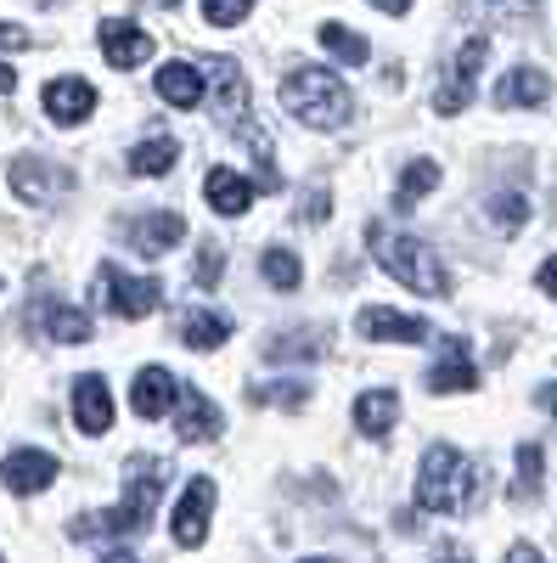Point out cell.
<instances>
[{"label": "cell", "instance_id": "6da1fadb", "mask_svg": "<svg viewBox=\"0 0 557 563\" xmlns=\"http://www.w3.org/2000/svg\"><path fill=\"white\" fill-rule=\"evenodd\" d=\"M164 479H169V462L158 456H130V474H124V501L108 507V512H85L74 525L79 541H97V536H142L158 512V496H164Z\"/></svg>", "mask_w": 557, "mask_h": 563}, {"label": "cell", "instance_id": "7a4b0ae2", "mask_svg": "<svg viewBox=\"0 0 557 563\" xmlns=\"http://www.w3.org/2000/svg\"><path fill=\"white\" fill-rule=\"evenodd\" d=\"M479 467L461 456L456 445H428L423 451V474H416V507L428 512H474L479 507Z\"/></svg>", "mask_w": 557, "mask_h": 563}, {"label": "cell", "instance_id": "3957f363", "mask_svg": "<svg viewBox=\"0 0 557 563\" xmlns=\"http://www.w3.org/2000/svg\"><path fill=\"white\" fill-rule=\"evenodd\" d=\"M371 254H378V265H383L394 282H405L411 294H423V299H445V294H450V276H445L439 254H434L428 243L405 238V231L371 225Z\"/></svg>", "mask_w": 557, "mask_h": 563}, {"label": "cell", "instance_id": "277c9868", "mask_svg": "<svg viewBox=\"0 0 557 563\" xmlns=\"http://www.w3.org/2000/svg\"><path fill=\"white\" fill-rule=\"evenodd\" d=\"M282 108L310 130H333V124L349 119L355 102H349V85L333 68H293L282 79Z\"/></svg>", "mask_w": 557, "mask_h": 563}, {"label": "cell", "instance_id": "5b68a950", "mask_svg": "<svg viewBox=\"0 0 557 563\" xmlns=\"http://www.w3.org/2000/svg\"><path fill=\"white\" fill-rule=\"evenodd\" d=\"M97 299H102L113 316H124V321H142V316H153V310L164 305V282H153V276H124L119 265H102V271H97Z\"/></svg>", "mask_w": 557, "mask_h": 563}, {"label": "cell", "instance_id": "8992f818", "mask_svg": "<svg viewBox=\"0 0 557 563\" xmlns=\"http://www.w3.org/2000/svg\"><path fill=\"white\" fill-rule=\"evenodd\" d=\"M484 57H490V40H484V34H474V40L456 52V63H450V79L434 90V108H439V113H461V108H468V97H474V85H479V68H484Z\"/></svg>", "mask_w": 557, "mask_h": 563}, {"label": "cell", "instance_id": "52a82bcc", "mask_svg": "<svg viewBox=\"0 0 557 563\" xmlns=\"http://www.w3.org/2000/svg\"><path fill=\"white\" fill-rule=\"evenodd\" d=\"M68 186H74V175L52 158H12V192L23 203H52L57 192H68Z\"/></svg>", "mask_w": 557, "mask_h": 563}, {"label": "cell", "instance_id": "ba28073f", "mask_svg": "<svg viewBox=\"0 0 557 563\" xmlns=\"http://www.w3.org/2000/svg\"><path fill=\"white\" fill-rule=\"evenodd\" d=\"M209 512H214V479H192L186 485V496H180V507H175V541L180 547H203L209 541Z\"/></svg>", "mask_w": 557, "mask_h": 563}, {"label": "cell", "instance_id": "9c48e42d", "mask_svg": "<svg viewBox=\"0 0 557 563\" xmlns=\"http://www.w3.org/2000/svg\"><path fill=\"white\" fill-rule=\"evenodd\" d=\"M479 384V372H474V350H468V339H445V350H439V361L428 366V389L434 395H461V389H474Z\"/></svg>", "mask_w": 557, "mask_h": 563}, {"label": "cell", "instance_id": "30bf717a", "mask_svg": "<svg viewBox=\"0 0 557 563\" xmlns=\"http://www.w3.org/2000/svg\"><path fill=\"white\" fill-rule=\"evenodd\" d=\"M74 429L79 434H108L113 429V395H108V384L97 378V372L74 378Z\"/></svg>", "mask_w": 557, "mask_h": 563}, {"label": "cell", "instance_id": "8fae6325", "mask_svg": "<svg viewBox=\"0 0 557 563\" xmlns=\"http://www.w3.org/2000/svg\"><path fill=\"white\" fill-rule=\"evenodd\" d=\"M360 339L371 344H428V321H416V316H400V310H360Z\"/></svg>", "mask_w": 557, "mask_h": 563}, {"label": "cell", "instance_id": "7c38bea8", "mask_svg": "<svg viewBox=\"0 0 557 563\" xmlns=\"http://www.w3.org/2000/svg\"><path fill=\"white\" fill-rule=\"evenodd\" d=\"M12 496H40L45 485H57V456L52 451H12L7 467H0Z\"/></svg>", "mask_w": 557, "mask_h": 563}, {"label": "cell", "instance_id": "4fadbf2b", "mask_svg": "<svg viewBox=\"0 0 557 563\" xmlns=\"http://www.w3.org/2000/svg\"><path fill=\"white\" fill-rule=\"evenodd\" d=\"M45 113H52L57 124H85L90 113H97V85L90 79H52L45 85Z\"/></svg>", "mask_w": 557, "mask_h": 563}, {"label": "cell", "instance_id": "5bb4252c", "mask_svg": "<svg viewBox=\"0 0 557 563\" xmlns=\"http://www.w3.org/2000/svg\"><path fill=\"white\" fill-rule=\"evenodd\" d=\"M186 238V220L175 214V209H158V214H142L130 225V249L142 254V260H158V254H169L175 243Z\"/></svg>", "mask_w": 557, "mask_h": 563}, {"label": "cell", "instance_id": "9a60e30c", "mask_svg": "<svg viewBox=\"0 0 557 563\" xmlns=\"http://www.w3.org/2000/svg\"><path fill=\"white\" fill-rule=\"evenodd\" d=\"M220 406L203 395V389H192V384H180V417H175V434L186 440V445H198V440H214L220 434Z\"/></svg>", "mask_w": 557, "mask_h": 563}, {"label": "cell", "instance_id": "2e32d148", "mask_svg": "<svg viewBox=\"0 0 557 563\" xmlns=\"http://www.w3.org/2000/svg\"><path fill=\"white\" fill-rule=\"evenodd\" d=\"M180 400V378L169 366H142V378H135V389H130V406H135V417H164L169 406Z\"/></svg>", "mask_w": 557, "mask_h": 563}, {"label": "cell", "instance_id": "e0dca14e", "mask_svg": "<svg viewBox=\"0 0 557 563\" xmlns=\"http://www.w3.org/2000/svg\"><path fill=\"white\" fill-rule=\"evenodd\" d=\"M153 52H158L153 34H142L135 23H102V57H108L113 68H142Z\"/></svg>", "mask_w": 557, "mask_h": 563}, {"label": "cell", "instance_id": "ac0fdd59", "mask_svg": "<svg viewBox=\"0 0 557 563\" xmlns=\"http://www.w3.org/2000/svg\"><path fill=\"white\" fill-rule=\"evenodd\" d=\"M158 97H164L169 108H180V113H192V108L203 102V68H192V63H164V68H158Z\"/></svg>", "mask_w": 557, "mask_h": 563}, {"label": "cell", "instance_id": "d6986e66", "mask_svg": "<svg viewBox=\"0 0 557 563\" xmlns=\"http://www.w3.org/2000/svg\"><path fill=\"white\" fill-rule=\"evenodd\" d=\"M546 97H552V79H546L541 68H530V63H519L513 74L495 85V102H501V108H541Z\"/></svg>", "mask_w": 557, "mask_h": 563}, {"label": "cell", "instance_id": "ffe728a7", "mask_svg": "<svg viewBox=\"0 0 557 563\" xmlns=\"http://www.w3.org/2000/svg\"><path fill=\"white\" fill-rule=\"evenodd\" d=\"M203 198L220 209V214H243L248 203H254V186L237 175V169H225V164H214L209 175H203Z\"/></svg>", "mask_w": 557, "mask_h": 563}, {"label": "cell", "instance_id": "44dd1931", "mask_svg": "<svg viewBox=\"0 0 557 563\" xmlns=\"http://www.w3.org/2000/svg\"><path fill=\"white\" fill-rule=\"evenodd\" d=\"M394 417H400V395H394V389H366V395L355 400V429H360L366 440H383V434L394 429Z\"/></svg>", "mask_w": 557, "mask_h": 563}, {"label": "cell", "instance_id": "7402d4cb", "mask_svg": "<svg viewBox=\"0 0 557 563\" xmlns=\"http://www.w3.org/2000/svg\"><path fill=\"white\" fill-rule=\"evenodd\" d=\"M231 339V321L225 316H214V310H192L180 321V344L186 350H220Z\"/></svg>", "mask_w": 557, "mask_h": 563}, {"label": "cell", "instance_id": "603a6c76", "mask_svg": "<svg viewBox=\"0 0 557 563\" xmlns=\"http://www.w3.org/2000/svg\"><path fill=\"white\" fill-rule=\"evenodd\" d=\"M45 333H52L57 344H90V316L74 310V305H45Z\"/></svg>", "mask_w": 557, "mask_h": 563}, {"label": "cell", "instance_id": "cb8c5ba5", "mask_svg": "<svg viewBox=\"0 0 557 563\" xmlns=\"http://www.w3.org/2000/svg\"><path fill=\"white\" fill-rule=\"evenodd\" d=\"M175 158H180V141L175 135H153V141H142V147L130 153V169L135 175H169Z\"/></svg>", "mask_w": 557, "mask_h": 563}, {"label": "cell", "instance_id": "d4e9b609", "mask_svg": "<svg viewBox=\"0 0 557 563\" xmlns=\"http://www.w3.org/2000/svg\"><path fill=\"white\" fill-rule=\"evenodd\" d=\"M259 271H265V282H270L276 294H299V282H304V265H299V254H288V249H265Z\"/></svg>", "mask_w": 557, "mask_h": 563}, {"label": "cell", "instance_id": "484cf974", "mask_svg": "<svg viewBox=\"0 0 557 563\" xmlns=\"http://www.w3.org/2000/svg\"><path fill=\"white\" fill-rule=\"evenodd\" d=\"M321 45H327L338 63H349V68H360V63L371 57V45H366L355 29H338V23H321Z\"/></svg>", "mask_w": 557, "mask_h": 563}, {"label": "cell", "instance_id": "4316f807", "mask_svg": "<svg viewBox=\"0 0 557 563\" xmlns=\"http://www.w3.org/2000/svg\"><path fill=\"white\" fill-rule=\"evenodd\" d=\"M541 496V445H519V479H513V501H535Z\"/></svg>", "mask_w": 557, "mask_h": 563}, {"label": "cell", "instance_id": "83f0119b", "mask_svg": "<svg viewBox=\"0 0 557 563\" xmlns=\"http://www.w3.org/2000/svg\"><path fill=\"white\" fill-rule=\"evenodd\" d=\"M434 180H439V164H434V158H416V164H405V175H400V209H411V198L434 192Z\"/></svg>", "mask_w": 557, "mask_h": 563}, {"label": "cell", "instance_id": "f1b7e54d", "mask_svg": "<svg viewBox=\"0 0 557 563\" xmlns=\"http://www.w3.org/2000/svg\"><path fill=\"white\" fill-rule=\"evenodd\" d=\"M321 350H327V339H321V333H282V339H270L265 344V355L270 361H293V355H321Z\"/></svg>", "mask_w": 557, "mask_h": 563}, {"label": "cell", "instance_id": "f546056e", "mask_svg": "<svg viewBox=\"0 0 557 563\" xmlns=\"http://www.w3.org/2000/svg\"><path fill=\"white\" fill-rule=\"evenodd\" d=\"M248 12H254V0H203V23L214 29H237Z\"/></svg>", "mask_w": 557, "mask_h": 563}, {"label": "cell", "instance_id": "4dcf8cb0", "mask_svg": "<svg viewBox=\"0 0 557 563\" xmlns=\"http://www.w3.org/2000/svg\"><path fill=\"white\" fill-rule=\"evenodd\" d=\"M248 400L254 406H288V411H299L310 400V389L304 384H276V389H248Z\"/></svg>", "mask_w": 557, "mask_h": 563}, {"label": "cell", "instance_id": "1f68e13d", "mask_svg": "<svg viewBox=\"0 0 557 563\" xmlns=\"http://www.w3.org/2000/svg\"><path fill=\"white\" fill-rule=\"evenodd\" d=\"M490 214H495V225H501V231H519V225L530 220V203H524L519 192H501V198L490 203Z\"/></svg>", "mask_w": 557, "mask_h": 563}, {"label": "cell", "instance_id": "d6a6232c", "mask_svg": "<svg viewBox=\"0 0 557 563\" xmlns=\"http://www.w3.org/2000/svg\"><path fill=\"white\" fill-rule=\"evenodd\" d=\"M220 271H225V254H220V243H209V249L198 254V282H203V288H214Z\"/></svg>", "mask_w": 557, "mask_h": 563}, {"label": "cell", "instance_id": "836d02e7", "mask_svg": "<svg viewBox=\"0 0 557 563\" xmlns=\"http://www.w3.org/2000/svg\"><path fill=\"white\" fill-rule=\"evenodd\" d=\"M304 214H310V220H327V214H333L327 186H310V192H304Z\"/></svg>", "mask_w": 557, "mask_h": 563}, {"label": "cell", "instance_id": "e575fe53", "mask_svg": "<svg viewBox=\"0 0 557 563\" xmlns=\"http://www.w3.org/2000/svg\"><path fill=\"white\" fill-rule=\"evenodd\" d=\"M535 282H541V294H552V299H557V254L541 265V276H535Z\"/></svg>", "mask_w": 557, "mask_h": 563}, {"label": "cell", "instance_id": "d590c367", "mask_svg": "<svg viewBox=\"0 0 557 563\" xmlns=\"http://www.w3.org/2000/svg\"><path fill=\"white\" fill-rule=\"evenodd\" d=\"M434 563H468V552H461L456 541H439V547H434Z\"/></svg>", "mask_w": 557, "mask_h": 563}, {"label": "cell", "instance_id": "8d00e7d4", "mask_svg": "<svg viewBox=\"0 0 557 563\" xmlns=\"http://www.w3.org/2000/svg\"><path fill=\"white\" fill-rule=\"evenodd\" d=\"M506 563H546V558H541V552H535L530 541H519V547H513V558H506Z\"/></svg>", "mask_w": 557, "mask_h": 563}, {"label": "cell", "instance_id": "74e56055", "mask_svg": "<svg viewBox=\"0 0 557 563\" xmlns=\"http://www.w3.org/2000/svg\"><path fill=\"white\" fill-rule=\"evenodd\" d=\"M0 45H29V34L18 23H0Z\"/></svg>", "mask_w": 557, "mask_h": 563}, {"label": "cell", "instance_id": "f35d334b", "mask_svg": "<svg viewBox=\"0 0 557 563\" xmlns=\"http://www.w3.org/2000/svg\"><path fill=\"white\" fill-rule=\"evenodd\" d=\"M12 90H18V68L0 63V97H12Z\"/></svg>", "mask_w": 557, "mask_h": 563}, {"label": "cell", "instance_id": "ab89813d", "mask_svg": "<svg viewBox=\"0 0 557 563\" xmlns=\"http://www.w3.org/2000/svg\"><path fill=\"white\" fill-rule=\"evenodd\" d=\"M371 7H378V12H394V18H405V12H411V0H371Z\"/></svg>", "mask_w": 557, "mask_h": 563}, {"label": "cell", "instance_id": "60d3db41", "mask_svg": "<svg viewBox=\"0 0 557 563\" xmlns=\"http://www.w3.org/2000/svg\"><path fill=\"white\" fill-rule=\"evenodd\" d=\"M541 406H552V417H557V384H541Z\"/></svg>", "mask_w": 557, "mask_h": 563}, {"label": "cell", "instance_id": "b9f144b4", "mask_svg": "<svg viewBox=\"0 0 557 563\" xmlns=\"http://www.w3.org/2000/svg\"><path fill=\"white\" fill-rule=\"evenodd\" d=\"M102 563H135L130 552H102Z\"/></svg>", "mask_w": 557, "mask_h": 563}, {"label": "cell", "instance_id": "7bdbcfd3", "mask_svg": "<svg viewBox=\"0 0 557 563\" xmlns=\"http://www.w3.org/2000/svg\"><path fill=\"white\" fill-rule=\"evenodd\" d=\"M299 563H333V558H299Z\"/></svg>", "mask_w": 557, "mask_h": 563}, {"label": "cell", "instance_id": "ee69618b", "mask_svg": "<svg viewBox=\"0 0 557 563\" xmlns=\"http://www.w3.org/2000/svg\"><path fill=\"white\" fill-rule=\"evenodd\" d=\"M164 7H175V0H164Z\"/></svg>", "mask_w": 557, "mask_h": 563}]
</instances>
